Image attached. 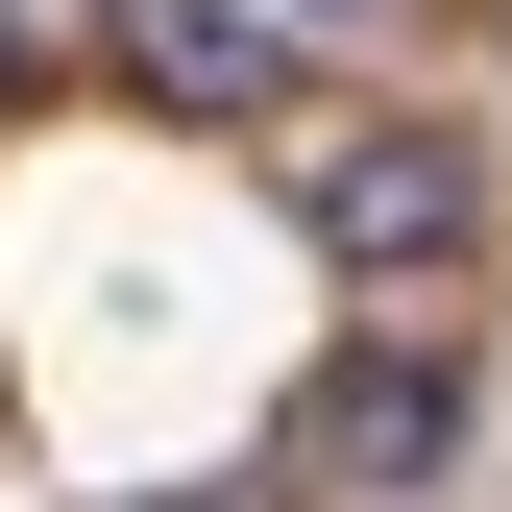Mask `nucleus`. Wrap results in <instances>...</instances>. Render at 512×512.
<instances>
[{"mask_svg": "<svg viewBox=\"0 0 512 512\" xmlns=\"http://www.w3.org/2000/svg\"><path fill=\"white\" fill-rule=\"evenodd\" d=\"M293 196H317V244H342L366 293H439V269H488V171L439 147V122H317V147H293Z\"/></svg>", "mask_w": 512, "mask_h": 512, "instance_id": "f257e3e1", "label": "nucleus"}, {"mask_svg": "<svg viewBox=\"0 0 512 512\" xmlns=\"http://www.w3.org/2000/svg\"><path fill=\"white\" fill-rule=\"evenodd\" d=\"M293 488L317 512H439L464 488V342H366L293 391Z\"/></svg>", "mask_w": 512, "mask_h": 512, "instance_id": "f03ea898", "label": "nucleus"}, {"mask_svg": "<svg viewBox=\"0 0 512 512\" xmlns=\"http://www.w3.org/2000/svg\"><path fill=\"white\" fill-rule=\"evenodd\" d=\"M122 74H147L171 122H244V98H293V49L244 25V0H122Z\"/></svg>", "mask_w": 512, "mask_h": 512, "instance_id": "7ed1b4c3", "label": "nucleus"}, {"mask_svg": "<svg viewBox=\"0 0 512 512\" xmlns=\"http://www.w3.org/2000/svg\"><path fill=\"white\" fill-rule=\"evenodd\" d=\"M0 74H25V0H0Z\"/></svg>", "mask_w": 512, "mask_h": 512, "instance_id": "20e7f679", "label": "nucleus"}, {"mask_svg": "<svg viewBox=\"0 0 512 512\" xmlns=\"http://www.w3.org/2000/svg\"><path fill=\"white\" fill-rule=\"evenodd\" d=\"M171 512H244V488H171Z\"/></svg>", "mask_w": 512, "mask_h": 512, "instance_id": "39448f33", "label": "nucleus"}]
</instances>
